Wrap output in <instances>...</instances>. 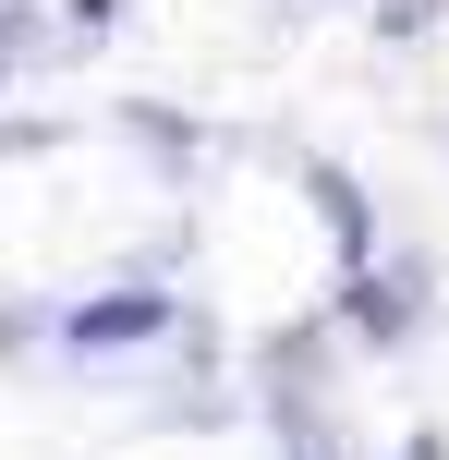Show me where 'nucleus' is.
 Masks as SVG:
<instances>
[{
	"mask_svg": "<svg viewBox=\"0 0 449 460\" xmlns=\"http://www.w3.org/2000/svg\"><path fill=\"white\" fill-rule=\"evenodd\" d=\"M13 49H24V13H0V73H13Z\"/></svg>",
	"mask_w": 449,
	"mask_h": 460,
	"instance_id": "f257e3e1",
	"label": "nucleus"
},
{
	"mask_svg": "<svg viewBox=\"0 0 449 460\" xmlns=\"http://www.w3.org/2000/svg\"><path fill=\"white\" fill-rule=\"evenodd\" d=\"M110 13H121V0H73V24H110Z\"/></svg>",
	"mask_w": 449,
	"mask_h": 460,
	"instance_id": "f03ea898",
	"label": "nucleus"
},
{
	"mask_svg": "<svg viewBox=\"0 0 449 460\" xmlns=\"http://www.w3.org/2000/svg\"><path fill=\"white\" fill-rule=\"evenodd\" d=\"M401 460H437V437H413V448H401Z\"/></svg>",
	"mask_w": 449,
	"mask_h": 460,
	"instance_id": "7ed1b4c3",
	"label": "nucleus"
}]
</instances>
